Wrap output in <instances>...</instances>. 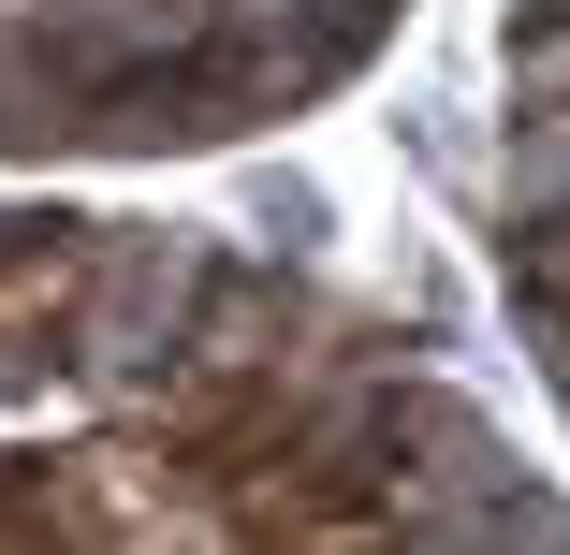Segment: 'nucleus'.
Wrapping results in <instances>:
<instances>
[{
	"label": "nucleus",
	"mask_w": 570,
	"mask_h": 555,
	"mask_svg": "<svg viewBox=\"0 0 570 555\" xmlns=\"http://www.w3.org/2000/svg\"><path fill=\"white\" fill-rule=\"evenodd\" d=\"M512 278H527V307H541V321H570V205H556V219H527V264H512Z\"/></svg>",
	"instance_id": "nucleus-5"
},
{
	"label": "nucleus",
	"mask_w": 570,
	"mask_h": 555,
	"mask_svg": "<svg viewBox=\"0 0 570 555\" xmlns=\"http://www.w3.org/2000/svg\"><path fill=\"white\" fill-rule=\"evenodd\" d=\"M0 30L45 44V59L102 102V88H161V73H190V59L219 44V0H0Z\"/></svg>",
	"instance_id": "nucleus-1"
},
{
	"label": "nucleus",
	"mask_w": 570,
	"mask_h": 555,
	"mask_svg": "<svg viewBox=\"0 0 570 555\" xmlns=\"http://www.w3.org/2000/svg\"><path fill=\"white\" fill-rule=\"evenodd\" d=\"M570 205V88L527 102V132H512V219H556Z\"/></svg>",
	"instance_id": "nucleus-4"
},
{
	"label": "nucleus",
	"mask_w": 570,
	"mask_h": 555,
	"mask_svg": "<svg viewBox=\"0 0 570 555\" xmlns=\"http://www.w3.org/2000/svg\"><path fill=\"white\" fill-rule=\"evenodd\" d=\"M541 16H570V0H541Z\"/></svg>",
	"instance_id": "nucleus-9"
},
{
	"label": "nucleus",
	"mask_w": 570,
	"mask_h": 555,
	"mask_svg": "<svg viewBox=\"0 0 570 555\" xmlns=\"http://www.w3.org/2000/svg\"><path fill=\"white\" fill-rule=\"evenodd\" d=\"M352 16L366 0H219V30H235L264 73H322L336 44H352Z\"/></svg>",
	"instance_id": "nucleus-3"
},
{
	"label": "nucleus",
	"mask_w": 570,
	"mask_h": 555,
	"mask_svg": "<svg viewBox=\"0 0 570 555\" xmlns=\"http://www.w3.org/2000/svg\"><path fill=\"white\" fill-rule=\"evenodd\" d=\"M190 293H205V264H190L176 235L102 249V278H88V307H73V351H88V380H147V366L190 337Z\"/></svg>",
	"instance_id": "nucleus-2"
},
{
	"label": "nucleus",
	"mask_w": 570,
	"mask_h": 555,
	"mask_svg": "<svg viewBox=\"0 0 570 555\" xmlns=\"http://www.w3.org/2000/svg\"><path fill=\"white\" fill-rule=\"evenodd\" d=\"M512 88H541V102H556V88H570V16H556V30H541V44H527V59H512Z\"/></svg>",
	"instance_id": "nucleus-7"
},
{
	"label": "nucleus",
	"mask_w": 570,
	"mask_h": 555,
	"mask_svg": "<svg viewBox=\"0 0 570 555\" xmlns=\"http://www.w3.org/2000/svg\"><path fill=\"white\" fill-rule=\"evenodd\" d=\"M30 235H45V219H30V205H0V264H16V249H30Z\"/></svg>",
	"instance_id": "nucleus-8"
},
{
	"label": "nucleus",
	"mask_w": 570,
	"mask_h": 555,
	"mask_svg": "<svg viewBox=\"0 0 570 555\" xmlns=\"http://www.w3.org/2000/svg\"><path fill=\"white\" fill-rule=\"evenodd\" d=\"M249 205L278 219V249H322V190L307 176H249Z\"/></svg>",
	"instance_id": "nucleus-6"
}]
</instances>
